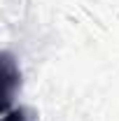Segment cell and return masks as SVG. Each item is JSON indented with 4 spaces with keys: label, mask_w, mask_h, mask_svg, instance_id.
<instances>
[{
    "label": "cell",
    "mask_w": 119,
    "mask_h": 121,
    "mask_svg": "<svg viewBox=\"0 0 119 121\" xmlns=\"http://www.w3.org/2000/svg\"><path fill=\"white\" fill-rule=\"evenodd\" d=\"M2 79H5V109H9V103L16 93V84L21 82V75L7 51L2 54Z\"/></svg>",
    "instance_id": "obj_1"
},
{
    "label": "cell",
    "mask_w": 119,
    "mask_h": 121,
    "mask_svg": "<svg viewBox=\"0 0 119 121\" xmlns=\"http://www.w3.org/2000/svg\"><path fill=\"white\" fill-rule=\"evenodd\" d=\"M2 121H33V119L23 107H9V109H5Z\"/></svg>",
    "instance_id": "obj_2"
}]
</instances>
